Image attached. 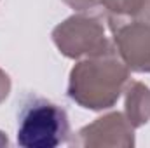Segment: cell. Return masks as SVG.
<instances>
[{
  "instance_id": "obj_1",
  "label": "cell",
  "mask_w": 150,
  "mask_h": 148,
  "mask_svg": "<svg viewBox=\"0 0 150 148\" xmlns=\"http://www.w3.org/2000/svg\"><path fill=\"white\" fill-rule=\"evenodd\" d=\"M127 66L110 47L107 52L82 61L70 73L68 96L84 108H110L127 82Z\"/></svg>"
},
{
  "instance_id": "obj_2",
  "label": "cell",
  "mask_w": 150,
  "mask_h": 148,
  "mask_svg": "<svg viewBox=\"0 0 150 148\" xmlns=\"http://www.w3.org/2000/svg\"><path fill=\"white\" fill-rule=\"evenodd\" d=\"M70 138L68 115L56 103L28 96L19 110L18 145L23 148H54Z\"/></svg>"
},
{
  "instance_id": "obj_3",
  "label": "cell",
  "mask_w": 150,
  "mask_h": 148,
  "mask_svg": "<svg viewBox=\"0 0 150 148\" xmlns=\"http://www.w3.org/2000/svg\"><path fill=\"white\" fill-rule=\"evenodd\" d=\"M52 38L58 49L67 58H82V56H98L107 52L112 45L105 38L103 26L98 19L87 16H74L59 25Z\"/></svg>"
},
{
  "instance_id": "obj_4",
  "label": "cell",
  "mask_w": 150,
  "mask_h": 148,
  "mask_svg": "<svg viewBox=\"0 0 150 148\" xmlns=\"http://www.w3.org/2000/svg\"><path fill=\"white\" fill-rule=\"evenodd\" d=\"M117 54L127 68L150 72V25L136 18H110Z\"/></svg>"
},
{
  "instance_id": "obj_5",
  "label": "cell",
  "mask_w": 150,
  "mask_h": 148,
  "mask_svg": "<svg viewBox=\"0 0 150 148\" xmlns=\"http://www.w3.org/2000/svg\"><path fill=\"white\" fill-rule=\"evenodd\" d=\"M126 111H127V120L133 127H138L150 118V91L134 82L131 84L127 91V99H126Z\"/></svg>"
},
{
  "instance_id": "obj_6",
  "label": "cell",
  "mask_w": 150,
  "mask_h": 148,
  "mask_svg": "<svg viewBox=\"0 0 150 148\" xmlns=\"http://www.w3.org/2000/svg\"><path fill=\"white\" fill-rule=\"evenodd\" d=\"M98 2L110 12V18H134L145 0H98Z\"/></svg>"
},
{
  "instance_id": "obj_7",
  "label": "cell",
  "mask_w": 150,
  "mask_h": 148,
  "mask_svg": "<svg viewBox=\"0 0 150 148\" xmlns=\"http://www.w3.org/2000/svg\"><path fill=\"white\" fill-rule=\"evenodd\" d=\"M9 91H11V80H9L7 73H4V72L0 70V103L7 98Z\"/></svg>"
},
{
  "instance_id": "obj_8",
  "label": "cell",
  "mask_w": 150,
  "mask_h": 148,
  "mask_svg": "<svg viewBox=\"0 0 150 148\" xmlns=\"http://www.w3.org/2000/svg\"><path fill=\"white\" fill-rule=\"evenodd\" d=\"M134 18L140 19V21H143V23H147V25H150V0H145L143 2L142 9L138 11V14Z\"/></svg>"
}]
</instances>
